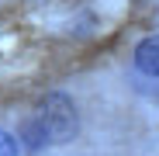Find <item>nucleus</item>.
<instances>
[{
	"instance_id": "7ed1b4c3",
	"label": "nucleus",
	"mask_w": 159,
	"mask_h": 156,
	"mask_svg": "<svg viewBox=\"0 0 159 156\" xmlns=\"http://www.w3.org/2000/svg\"><path fill=\"white\" fill-rule=\"evenodd\" d=\"M17 149H21V142H17L11 132L0 128V156H17Z\"/></svg>"
},
{
	"instance_id": "f03ea898",
	"label": "nucleus",
	"mask_w": 159,
	"mask_h": 156,
	"mask_svg": "<svg viewBox=\"0 0 159 156\" xmlns=\"http://www.w3.org/2000/svg\"><path fill=\"white\" fill-rule=\"evenodd\" d=\"M135 66L149 76H159V35H149L135 45Z\"/></svg>"
},
{
	"instance_id": "f257e3e1",
	"label": "nucleus",
	"mask_w": 159,
	"mask_h": 156,
	"mask_svg": "<svg viewBox=\"0 0 159 156\" xmlns=\"http://www.w3.org/2000/svg\"><path fill=\"white\" fill-rule=\"evenodd\" d=\"M28 132H35V135H28V146H31V149H38L42 142L69 139V135L76 132V111H73L69 97H62V94L45 97L38 118H35V121H28Z\"/></svg>"
}]
</instances>
